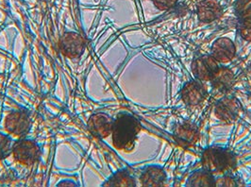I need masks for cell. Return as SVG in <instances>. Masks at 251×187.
Returning a JSON list of instances; mask_svg holds the SVG:
<instances>
[{
    "mask_svg": "<svg viewBox=\"0 0 251 187\" xmlns=\"http://www.w3.org/2000/svg\"><path fill=\"white\" fill-rule=\"evenodd\" d=\"M104 186L108 187H134L135 183L132 178L125 171L118 172L113 176L109 182H107Z\"/></svg>",
    "mask_w": 251,
    "mask_h": 187,
    "instance_id": "cell-16",
    "label": "cell"
},
{
    "mask_svg": "<svg viewBox=\"0 0 251 187\" xmlns=\"http://www.w3.org/2000/svg\"><path fill=\"white\" fill-rule=\"evenodd\" d=\"M236 11L241 20L251 19V0H239L236 4Z\"/></svg>",
    "mask_w": 251,
    "mask_h": 187,
    "instance_id": "cell-17",
    "label": "cell"
},
{
    "mask_svg": "<svg viewBox=\"0 0 251 187\" xmlns=\"http://www.w3.org/2000/svg\"><path fill=\"white\" fill-rule=\"evenodd\" d=\"M207 91L199 81H190L181 92L182 100L189 106H197L206 99Z\"/></svg>",
    "mask_w": 251,
    "mask_h": 187,
    "instance_id": "cell-9",
    "label": "cell"
},
{
    "mask_svg": "<svg viewBox=\"0 0 251 187\" xmlns=\"http://www.w3.org/2000/svg\"><path fill=\"white\" fill-rule=\"evenodd\" d=\"M219 69L216 60L212 56H202L196 59L192 64V71L201 80H212Z\"/></svg>",
    "mask_w": 251,
    "mask_h": 187,
    "instance_id": "cell-5",
    "label": "cell"
},
{
    "mask_svg": "<svg viewBox=\"0 0 251 187\" xmlns=\"http://www.w3.org/2000/svg\"><path fill=\"white\" fill-rule=\"evenodd\" d=\"M241 109L242 107L238 100L233 98H226L217 103L215 115L226 123H231L238 118Z\"/></svg>",
    "mask_w": 251,
    "mask_h": 187,
    "instance_id": "cell-7",
    "label": "cell"
},
{
    "mask_svg": "<svg viewBox=\"0 0 251 187\" xmlns=\"http://www.w3.org/2000/svg\"><path fill=\"white\" fill-rule=\"evenodd\" d=\"M89 130L97 137L104 138L113 132V120L104 113L94 114L89 120Z\"/></svg>",
    "mask_w": 251,
    "mask_h": 187,
    "instance_id": "cell-8",
    "label": "cell"
},
{
    "mask_svg": "<svg viewBox=\"0 0 251 187\" xmlns=\"http://www.w3.org/2000/svg\"><path fill=\"white\" fill-rule=\"evenodd\" d=\"M13 153L17 162L25 165L36 162L40 157V150L37 145L28 140L18 141L13 147Z\"/></svg>",
    "mask_w": 251,
    "mask_h": 187,
    "instance_id": "cell-3",
    "label": "cell"
},
{
    "mask_svg": "<svg viewBox=\"0 0 251 187\" xmlns=\"http://www.w3.org/2000/svg\"><path fill=\"white\" fill-rule=\"evenodd\" d=\"M235 46L231 40L227 38H220L214 42L212 48L213 57L216 61L227 62L231 61L235 55Z\"/></svg>",
    "mask_w": 251,
    "mask_h": 187,
    "instance_id": "cell-10",
    "label": "cell"
},
{
    "mask_svg": "<svg viewBox=\"0 0 251 187\" xmlns=\"http://www.w3.org/2000/svg\"><path fill=\"white\" fill-rule=\"evenodd\" d=\"M239 31H240L241 36L245 40L251 41V19L241 20Z\"/></svg>",
    "mask_w": 251,
    "mask_h": 187,
    "instance_id": "cell-19",
    "label": "cell"
},
{
    "mask_svg": "<svg viewBox=\"0 0 251 187\" xmlns=\"http://www.w3.org/2000/svg\"><path fill=\"white\" fill-rule=\"evenodd\" d=\"M154 5L161 11L168 10L176 5L177 0H153Z\"/></svg>",
    "mask_w": 251,
    "mask_h": 187,
    "instance_id": "cell-20",
    "label": "cell"
},
{
    "mask_svg": "<svg viewBox=\"0 0 251 187\" xmlns=\"http://www.w3.org/2000/svg\"><path fill=\"white\" fill-rule=\"evenodd\" d=\"M188 187H214L215 186L214 177L208 171H199L191 175L189 178Z\"/></svg>",
    "mask_w": 251,
    "mask_h": 187,
    "instance_id": "cell-15",
    "label": "cell"
},
{
    "mask_svg": "<svg viewBox=\"0 0 251 187\" xmlns=\"http://www.w3.org/2000/svg\"><path fill=\"white\" fill-rule=\"evenodd\" d=\"M212 81H213V85L217 90L221 92H226L233 85L234 76L229 69L222 67L217 70Z\"/></svg>",
    "mask_w": 251,
    "mask_h": 187,
    "instance_id": "cell-14",
    "label": "cell"
},
{
    "mask_svg": "<svg viewBox=\"0 0 251 187\" xmlns=\"http://www.w3.org/2000/svg\"><path fill=\"white\" fill-rule=\"evenodd\" d=\"M236 185H237L236 182L230 177H225V178L219 179L215 182L216 187H235Z\"/></svg>",
    "mask_w": 251,
    "mask_h": 187,
    "instance_id": "cell-21",
    "label": "cell"
},
{
    "mask_svg": "<svg viewBox=\"0 0 251 187\" xmlns=\"http://www.w3.org/2000/svg\"><path fill=\"white\" fill-rule=\"evenodd\" d=\"M199 137L200 134L198 128L190 123L180 125L175 131L176 143L183 148H188L195 145L198 142Z\"/></svg>",
    "mask_w": 251,
    "mask_h": 187,
    "instance_id": "cell-11",
    "label": "cell"
},
{
    "mask_svg": "<svg viewBox=\"0 0 251 187\" xmlns=\"http://www.w3.org/2000/svg\"><path fill=\"white\" fill-rule=\"evenodd\" d=\"M141 130L138 120L130 114L122 113L113 121V142L117 150H131Z\"/></svg>",
    "mask_w": 251,
    "mask_h": 187,
    "instance_id": "cell-1",
    "label": "cell"
},
{
    "mask_svg": "<svg viewBox=\"0 0 251 187\" xmlns=\"http://www.w3.org/2000/svg\"><path fill=\"white\" fill-rule=\"evenodd\" d=\"M12 151L13 149L11 139L0 134V160L8 157Z\"/></svg>",
    "mask_w": 251,
    "mask_h": 187,
    "instance_id": "cell-18",
    "label": "cell"
},
{
    "mask_svg": "<svg viewBox=\"0 0 251 187\" xmlns=\"http://www.w3.org/2000/svg\"><path fill=\"white\" fill-rule=\"evenodd\" d=\"M222 13L221 6L216 0H203L198 7L199 19L203 23H211Z\"/></svg>",
    "mask_w": 251,
    "mask_h": 187,
    "instance_id": "cell-12",
    "label": "cell"
},
{
    "mask_svg": "<svg viewBox=\"0 0 251 187\" xmlns=\"http://www.w3.org/2000/svg\"><path fill=\"white\" fill-rule=\"evenodd\" d=\"M85 49V41L75 32H67L63 34L60 42V50L65 57L75 59L79 57Z\"/></svg>",
    "mask_w": 251,
    "mask_h": 187,
    "instance_id": "cell-4",
    "label": "cell"
},
{
    "mask_svg": "<svg viewBox=\"0 0 251 187\" xmlns=\"http://www.w3.org/2000/svg\"><path fill=\"white\" fill-rule=\"evenodd\" d=\"M166 175L162 168L157 166L149 167L141 177L144 187H161L165 181Z\"/></svg>",
    "mask_w": 251,
    "mask_h": 187,
    "instance_id": "cell-13",
    "label": "cell"
},
{
    "mask_svg": "<svg viewBox=\"0 0 251 187\" xmlns=\"http://www.w3.org/2000/svg\"><path fill=\"white\" fill-rule=\"evenodd\" d=\"M6 130L15 136H24L30 129V119L25 112H11L6 117Z\"/></svg>",
    "mask_w": 251,
    "mask_h": 187,
    "instance_id": "cell-6",
    "label": "cell"
},
{
    "mask_svg": "<svg viewBox=\"0 0 251 187\" xmlns=\"http://www.w3.org/2000/svg\"><path fill=\"white\" fill-rule=\"evenodd\" d=\"M233 156L227 151L219 148L208 149L202 155V166L210 173H220L229 169L234 164Z\"/></svg>",
    "mask_w": 251,
    "mask_h": 187,
    "instance_id": "cell-2",
    "label": "cell"
}]
</instances>
